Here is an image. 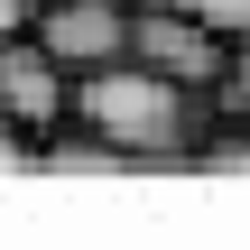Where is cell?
<instances>
[{
  "instance_id": "obj_1",
  "label": "cell",
  "mask_w": 250,
  "mask_h": 250,
  "mask_svg": "<svg viewBox=\"0 0 250 250\" xmlns=\"http://www.w3.org/2000/svg\"><path fill=\"white\" fill-rule=\"evenodd\" d=\"M74 121H83L111 158H130V167H186V158H204L213 93L139 65V56H111V65L74 74Z\"/></svg>"
},
{
  "instance_id": "obj_2",
  "label": "cell",
  "mask_w": 250,
  "mask_h": 250,
  "mask_svg": "<svg viewBox=\"0 0 250 250\" xmlns=\"http://www.w3.org/2000/svg\"><path fill=\"white\" fill-rule=\"evenodd\" d=\"M0 121L28 139V148H46L65 121H74V74L19 28V37H0Z\"/></svg>"
},
{
  "instance_id": "obj_3",
  "label": "cell",
  "mask_w": 250,
  "mask_h": 250,
  "mask_svg": "<svg viewBox=\"0 0 250 250\" xmlns=\"http://www.w3.org/2000/svg\"><path fill=\"white\" fill-rule=\"evenodd\" d=\"M130 56H139V65H158V74H176V83H195V93H213V74H223L232 37H223V28H204L195 9H176V0H130Z\"/></svg>"
},
{
  "instance_id": "obj_4",
  "label": "cell",
  "mask_w": 250,
  "mask_h": 250,
  "mask_svg": "<svg viewBox=\"0 0 250 250\" xmlns=\"http://www.w3.org/2000/svg\"><path fill=\"white\" fill-rule=\"evenodd\" d=\"M28 37H37L65 74H93V65L130 56V0H37Z\"/></svg>"
},
{
  "instance_id": "obj_5",
  "label": "cell",
  "mask_w": 250,
  "mask_h": 250,
  "mask_svg": "<svg viewBox=\"0 0 250 250\" xmlns=\"http://www.w3.org/2000/svg\"><path fill=\"white\" fill-rule=\"evenodd\" d=\"M213 121H250V46H232L213 74Z\"/></svg>"
},
{
  "instance_id": "obj_6",
  "label": "cell",
  "mask_w": 250,
  "mask_h": 250,
  "mask_svg": "<svg viewBox=\"0 0 250 250\" xmlns=\"http://www.w3.org/2000/svg\"><path fill=\"white\" fill-rule=\"evenodd\" d=\"M176 9H195L204 28H223L232 46H250V0H176Z\"/></svg>"
},
{
  "instance_id": "obj_7",
  "label": "cell",
  "mask_w": 250,
  "mask_h": 250,
  "mask_svg": "<svg viewBox=\"0 0 250 250\" xmlns=\"http://www.w3.org/2000/svg\"><path fill=\"white\" fill-rule=\"evenodd\" d=\"M9 167H37V148H28V139H19V130L0 121V176H9Z\"/></svg>"
},
{
  "instance_id": "obj_8",
  "label": "cell",
  "mask_w": 250,
  "mask_h": 250,
  "mask_svg": "<svg viewBox=\"0 0 250 250\" xmlns=\"http://www.w3.org/2000/svg\"><path fill=\"white\" fill-rule=\"evenodd\" d=\"M28 19H37V0H0V37H19Z\"/></svg>"
}]
</instances>
